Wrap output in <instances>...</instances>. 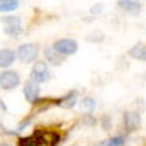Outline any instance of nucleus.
<instances>
[{
	"mask_svg": "<svg viewBox=\"0 0 146 146\" xmlns=\"http://www.w3.org/2000/svg\"><path fill=\"white\" fill-rule=\"evenodd\" d=\"M127 54H129L131 58L138 60V61H146V44L145 42H138V44H134V46L127 51Z\"/></svg>",
	"mask_w": 146,
	"mask_h": 146,
	"instance_id": "12",
	"label": "nucleus"
},
{
	"mask_svg": "<svg viewBox=\"0 0 146 146\" xmlns=\"http://www.w3.org/2000/svg\"><path fill=\"white\" fill-rule=\"evenodd\" d=\"M60 141L58 133L46 131V129H36L33 134L19 138V146H56Z\"/></svg>",
	"mask_w": 146,
	"mask_h": 146,
	"instance_id": "1",
	"label": "nucleus"
},
{
	"mask_svg": "<svg viewBox=\"0 0 146 146\" xmlns=\"http://www.w3.org/2000/svg\"><path fill=\"white\" fill-rule=\"evenodd\" d=\"M2 22H3V33L9 37H14V39H15V37L22 36L24 29H22V22H21L19 17L5 15V17L2 19Z\"/></svg>",
	"mask_w": 146,
	"mask_h": 146,
	"instance_id": "3",
	"label": "nucleus"
},
{
	"mask_svg": "<svg viewBox=\"0 0 146 146\" xmlns=\"http://www.w3.org/2000/svg\"><path fill=\"white\" fill-rule=\"evenodd\" d=\"M83 122H85V124H88V126H92V124H95V119H94V115H92V114H87V115L83 117Z\"/></svg>",
	"mask_w": 146,
	"mask_h": 146,
	"instance_id": "20",
	"label": "nucleus"
},
{
	"mask_svg": "<svg viewBox=\"0 0 146 146\" xmlns=\"http://www.w3.org/2000/svg\"><path fill=\"white\" fill-rule=\"evenodd\" d=\"M124 143H126V134H115V136H112V138L95 146H124Z\"/></svg>",
	"mask_w": 146,
	"mask_h": 146,
	"instance_id": "15",
	"label": "nucleus"
},
{
	"mask_svg": "<svg viewBox=\"0 0 146 146\" xmlns=\"http://www.w3.org/2000/svg\"><path fill=\"white\" fill-rule=\"evenodd\" d=\"M49 78H51V72H49L48 63L46 61H36L31 68V82L41 85V83H46Z\"/></svg>",
	"mask_w": 146,
	"mask_h": 146,
	"instance_id": "4",
	"label": "nucleus"
},
{
	"mask_svg": "<svg viewBox=\"0 0 146 146\" xmlns=\"http://www.w3.org/2000/svg\"><path fill=\"white\" fill-rule=\"evenodd\" d=\"M19 7L17 0H0V12H12Z\"/></svg>",
	"mask_w": 146,
	"mask_h": 146,
	"instance_id": "16",
	"label": "nucleus"
},
{
	"mask_svg": "<svg viewBox=\"0 0 146 146\" xmlns=\"http://www.w3.org/2000/svg\"><path fill=\"white\" fill-rule=\"evenodd\" d=\"M53 48L56 53H60L63 58L65 56H70V54H75L78 51V42L75 39H70V37H63V39H58L53 42Z\"/></svg>",
	"mask_w": 146,
	"mask_h": 146,
	"instance_id": "5",
	"label": "nucleus"
},
{
	"mask_svg": "<svg viewBox=\"0 0 146 146\" xmlns=\"http://www.w3.org/2000/svg\"><path fill=\"white\" fill-rule=\"evenodd\" d=\"M15 56L22 61V63H33L36 61L37 56H39V46L36 42H26V44H21L15 51Z\"/></svg>",
	"mask_w": 146,
	"mask_h": 146,
	"instance_id": "2",
	"label": "nucleus"
},
{
	"mask_svg": "<svg viewBox=\"0 0 146 146\" xmlns=\"http://www.w3.org/2000/svg\"><path fill=\"white\" fill-rule=\"evenodd\" d=\"M122 124L127 133H134L141 127V114L136 110H126L122 114Z\"/></svg>",
	"mask_w": 146,
	"mask_h": 146,
	"instance_id": "7",
	"label": "nucleus"
},
{
	"mask_svg": "<svg viewBox=\"0 0 146 146\" xmlns=\"http://www.w3.org/2000/svg\"><path fill=\"white\" fill-rule=\"evenodd\" d=\"M90 12H92V14H100V12H102V3H95V5H92Z\"/></svg>",
	"mask_w": 146,
	"mask_h": 146,
	"instance_id": "21",
	"label": "nucleus"
},
{
	"mask_svg": "<svg viewBox=\"0 0 146 146\" xmlns=\"http://www.w3.org/2000/svg\"><path fill=\"white\" fill-rule=\"evenodd\" d=\"M21 83V75L15 70H5L0 73V88L2 90H14Z\"/></svg>",
	"mask_w": 146,
	"mask_h": 146,
	"instance_id": "6",
	"label": "nucleus"
},
{
	"mask_svg": "<svg viewBox=\"0 0 146 146\" xmlns=\"http://www.w3.org/2000/svg\"><path fill=\"white\" fill-rule=\"evenodd\" d=\"M31 121H33V115H27L24 121H21V124L17 126V129H15V131H24V129H26V127L31 124Z\"/></svg>",
	"mask_w": 146,
	"mask_h": 146,
	"instance_id": "19",
	"label": "nucleus"
},
{
	"mask_svg": "<svg viewBox=\"0 0 146 146\" xmlns=\"http://www.w3.org/2000/svg\"><path fill=\"white\" fill-rule=\"evenodd\" d=\"M0 146H10L9 143H0Z\"/></svg>",
	"mask_w": 146,
	"mask_h": 146,
	"instance_id": "22",
	"label": "nucleus"
},
{
	"mask_svg": "<svg viewBox=\"0 0 146 146\" xmlns=\"http://www.w3.org/2000/svg\"><path fill=\"white\" fill-rule=\"evenodd\" d=\"M117 7H119L122 12L133 14V15H136V14L141 12V3H139V2H134V0H119V2H117Z\"/></svg>",
	"mask_w": 146,
	"mask_h": 146,
	"instance_id": "10",
	"label": "nucleus"
},
{
	"mask_svg": "<svg viewBox=\"0 0 146 146\" xmlns=\"http://www.w3.org/2000/svg\"><path fill=\"white\" fill-rule=\"evenodd\" d=\"M15 61V53L9 48L0 49V68H9Z\"/></svg>",
	"mask_w": 146,
	"mask_h": 146,
	"instance_id": "13",
	"label": "nucleus"
},
{
	"mask_svg": "<svg viewBox=\"0 0 146 146\" xmlns=\"http://www.w3.org/2000/svg\"><path fill=\"white\" fill-rule=\"evenodd\" d=\"M104 33H100V31H95V33H90L88 36H87V41L88 42H102L104 41Z\"/></svg>",
	"mask_w": 146,
	"mask_h": 146,
	"instance_id": "17",
	"label": "nucleus"
},
{
	"mask_svg": "<svg viewBox=\"0 0 146 146\" xmlns=\"http://www.w3.org/2000/svg\"><path fill=\"white\" fill-rule=\"evenodd\" d=\"M100 126H102L104 131H109L110 129V126H112V117H110L109 114L102 115V119H100Z\"/></svg>",
	"mask_w": 146,
	"mask_h": 146,
	"instance_id": "18",
	"label": "nucleus"
},
{
	"mask_svg": "<svg viewBox=\"0 0 146 146\" xmlns=\"http://www.w3.org/2000/svg\"><path fill=\"white\" fill-rule=\"evenodd\" d=\"M44 58H46V61H48L49 65H53V66H60V65L65 61V58H63L60 53H56L53 46L44 48Z\"/></svg>",
	"mask_w": 146,
	"mask_h": 146,
	"instance_id": "11",
	"label": "nucleus"
},
{
	"mask_svg": "<svg viewBox=\"0 0 146 146\" xmlns=\"http://www.w3.org/2000/svg\"><path fill=\"white\" fill-rule=\"evenodd\" d=\"M39 95H41L39 85L34 83V82H31V80H27L24 83V99L29 104H36V102H39Z\"/></svg>",
	"mask_w": 146,
	"mask_h": 146,
	"instance_id": "8",
	"label": "nucleus"
},
{
	"mask_svg": "<svg viewBox=\"0 0 146 146\" xmlns=\"http://www.w3.org/2000/svg\"><path fill=\"white\" fill-rule=\"evenodd\" d=\"M80 107L83 112H88V114H92L95 107H97V100L92 97V95H87V97H83L82 100H80Z\"/></svg>",
	"mask_w": 146,
	"mask_h": 146,
	"instance_id": "14",
	"label": "nucleus"
},
{
	"mask_svg": "<svg viewBox=\"0 0 146 146\" xmlns=\"http://www.w3.org/2000/svg\"><path fill=\"white\" fill-rule=\"evenodd\" d=\"M76 102H78V94H76V90H73V92H68L65 97H60L54 104L63 109H73L76 106Z\"/></svg>",
	"mask_w": 146,
	"mask_h": 146,
	"instance_id": "9",
	"label": "nucleus"
}]
</instances>
